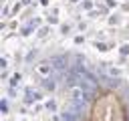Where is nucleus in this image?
Masks as SVG:
<instances>
[{
  "mask_svg": "<svg viewBox=\"0 0 129 121\" xmlns=\"http://www.w3.org/2000/svg\"><path fill=\"white\" fill-rule=\"evenodd\" d=\"M87 121H129V117L121 97L113 91H105L93 101Z\"/></svg>",
  "mask_w": 129,
  "mask_h": 121,
  "instance_id": "1",
  "label": "nucleus"
}]
</instances>
